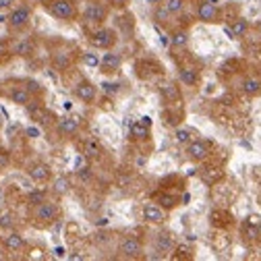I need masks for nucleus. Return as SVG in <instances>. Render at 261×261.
I'll list each match as a JSON object with an SVG mask.
<instances>
[{
    "label": "nucleus",
    "mask_w": 261,
    "mask_h": 261,
    "mask_svg": "<svg viewBox=\"0 0 261 261\" xmlns=\"http://www.w3.org/2000/svg\"><path fill=\"white\" fill-rule=\"evenodd\" d=\"M58 214H60L58 205L54 201L46 199L44 203H40V205L34 207V214H31V216H34V220H36L38 226H50L52 222H56Z\"/></svg>",
    "instance_id": "1"
},
{
    "label": "nucleus",
    "mask_w": 261,
    "mask_h": 261,
    "mask_svg": "<svg viewBox=\"0 0 261 261\" xmlns=\"http://www.w3.org/2000/svg\"><path fill=\"white\" fill-rule=\"evenodd\" d=\"M46 7H48V13L58 21H73L77 17V9L71 0H50Z\"/></svg>",
    "instance_id": "2"
},
{
    "label": "nucleus",
    "mask_w": 261,
    "mask_h": 261,
    "mask_svg": "<svg viewBox=\"0 0 261 261\" xmlns=\"http://www.w3.org/2000/svg\"><path fill=\"white\" fill-rule=\"evenodd\" d=\"M89 44L95 48V50H110L114 44H116V31L110 29V27H100L95 29L91 38H89Z\"/></svg>",
    "instance_id": "3"
},
{
    "label": "nucleus",
    "mask_w": 261,
    "mask_h": 261,
    "mask_svg": "<svg viewBox=\"0 0 261 261\" xmlns=\"http://www.w3.org/2000/svg\"><path fill=\"white\" fill-rule=\"evenodd\" d=\"M118 253L124 259H139L143 255V245H141V241L137 237H130L128 234V237H124L118 243Z\"/></svg>",
    "instance_id": "4"
},
{
    "label": "nucleus",
    "mask_w": 261,
    "mask_h": 261,
    "mask_svg": "<svg viewBox=\"0 0 261 261\" xmlns=\"http://www.w3.org/2000/svg\"><path fill=\"white\" fill-rule=\"evenodd\" d=\"M185 153H187V158L191 162H203V160L210 158L212 145L207 141H203V139H193L191 143H187V151Z\"/></svg>",
    "instance_id": "5"
},
{
    "label": "nucleus",
    "mask_w": 261,
    "mask_h": 261,
    "mask_svg": "<svg viewBox=\"0 0 261 261\" xmlns=\"http://www.w3.org/2000/svg\"><path fill=\"white\" fill-rule=\"evenodd\" d=\"M29 21H31V9L25 7V5H21L17 9H11L7 23H9L11 29H23V27L29 25Z\"/></svg>",
    "instance_id": "6"
},
{
    "label": "nucleus",
    "mask_w": 261,
    "mask_h": 261,
    "mask_svg": "<svg viewBox=\"0 0 261 261\" xmlns=\"http://www.w3.org/2000/svg\"><path fill=\"white\" fill-rule=\"evenodd\" d=\"M108 17V9L100 3H91L85 7V13H83V19L87 23H93V25H102Z\"/></svg>",
    "instance_id": "7"
},
{
    "label": "nucleus",
    "mask_w": 261,
    "mask_h": 261,
    "mask_svg": "<svg viewBox=\"0 0 261 261\" xmlns=\"http://www.w3.org/2000/svg\"><path fill=\"white\" fill-rule=\"evenodd\" d=\"M197 19L201 23H218L220 21V9L212 3V0H203L197 7Z\"/></svg>",
    "instance_id": "8"
},
{
    "label": "nucleus",
    "mask_w": 261,
    "mask_h": 261,
    "mask_svg": "<svg viewBox=\"0 0 261 261\" xmlns=\"http://www.w3.org/2000/svg\"><path fill=\"white\" fill-rule=\"evenodd\" d=\"M143 220L149 224H162L166 220V210L160 203H145L143 205Z\"/></svg>",
    "instance_id": "9"
},
{
    "label": "nucleus",
    "mask_w": 261,
    "mask_h": 261,
    "mask_svg": "<svg viewBox=\"0 0 261 261\" xmlns=\"http://www.w3.org/2000/svg\"><path fill=\"white\" fill-rule=\"evenodd\" d=\"M56 128H58V133L62 137H75L79 133V128H81V122L77 118H73V116H64V118L58 120Z\"/></svg>",
    "instance_id": "10"
},
{
    "label": "nucleus",
    "mask_w": 261,
    "mask_h": 261,
    "mask_svg": "<svg viewBox=\"0 0 261 261\" xmlns=\"http://www.w3.org/2000/svg\"><path fill=\"white\" fill-rule=\"evenodd\" d=\"M29 178L36 180V182H48L52 178V168L48 164H44V162H36V164L29 166Z\"/></svg>",
    "instance_id": "11"
},
{
    "label": "nucleus",
    "mask_w": 261,
    "mask_h": 261,
    "mask_svg": "<svg viewBox=\"0 0 261 261\" xmlns=\"http://www.w3.org/2000/svg\"><path fill=\"white\" fill-rule=\"evenodd\" d=\"M95 93H97V87L91 81H79L75 85V95L79 97L81 102H85V104H91L95 100Z\"/></svg>",
    "instance_id": "12"
},
{
    "label": "nucleus",
    "mask_w": 261,
    "mask_h": 261,
    "mask_svg": "<svg viewBox=\"0 0 261 261\" xmlns=\"http://www.w3.org/2000/svg\"><path fill=\"white\" fill-rule=\"evenodd\" d=\"M120 64H122L120 54H116V52L108 50V52L102 56V64H100V69H102L104 73H114V71H118V69H120Z\"/></svg>",
    "instance_id": "13"
},
{
    "label": "nucleus",
    "mask_w": 261,
    "mask_h": 261,
    "mask_svg": "<svg viewBox=\"0 0 261 261\" xmlns=\"http://www.w3.org/2000/svg\"><path fill=\"white\" fill-rule=\"evenodd\" d=\"M3 247L7 249V251H11V253H17V251H21V249H25V239L19 234V232H7L5 237H3Z\"/></svg>",
    "instance_id": "14"
},
{
    "label": "nucleus",
    "mask_w": 261,
    "mask_h": 261,
    "mask_svg": "<svg viewBox=\"0 0 261 261\" xmlns=\"http://www.w3.org/2000/svg\"><path fill=\"white\" fill-rule=\"evenodd\" d=\"M27 114H29V118L34 120V122H38V124H44V122H48V112H46V108L40 104V102H34L31 100L27 106Z\"/></svg>",
    "instance_id": "15"
},
{
    "label": "nucleus",
    "mask_w": 261,
    "mask_h": 261,
    "mask_svg": "<svg viewBox=\"0 0 261 261\" xmlns=\"http://www.w3.org/2000/svg\"><path fill=\"white\" fill-rule=\"evenodd\" d=\"M149 126H151L149 122H145L143 118H139L137 122H133V124H130V137H133V139H137V141L149 139V135H151V128H149Z\"/></svg>",
    "instance_id": "16"
},
{
    "label": "nucleus",
    "mask_w": 261,
    "mask_h": 261,
    "mask_svg": "<svg viewBox=\"0 0 261 261\" xmlns=\"http://www.w3.org/2000/svg\"><path fill=\"white\" fill-rule=\"evenodd\" d=\"M9 100L13 102V104H17V106H27L29 102H31V91L27 89V87H13L11 91H9Z\"/></svg>",
    "instance_id": "17"
},
{
    "label": "nucleus",
    "mask_w": 261,
    "mask_h": 261,
    "mask_svg": "<svg viewBox=\"0 0 261 261\" xmlns=\"http://www.w3.org/2000/svg\"><path fill=\"white\" fill-rule=\"evenodd\" d=\"M34 50H36V44H34V40H31V38H21L11 48V52L15 56H31V54H34Z\"/></svg>",
    "instance_id": "18"
},
{
    "label": "nucleus",
    "mask_w": 261,
    "mask_h": 261,
    "mask_svg": "<svg viewBox=\"0 0 261 261\" xmlns=\"http://www.w3.org/2000/svg\"><path fill=\"white\" fill-rule=\"evenodd\" d=\"M241 87H243V91H245L249 97H255V95L261 93V77H257V75H249V77L243 79Z\"/></svg>",
    "instance_id": "19"
},
{
    "label": "nucleus",
    "mask_w": 261,
    "mask_h": 261,
    "mask_svg": "<svg viewBox=\"0 0 261 261\" xmlns=\"http://www.w3.org/2000/svg\"><path fill=\"white\" fill-rule=\"evenodd\" d=\"M153 245H155V249L160 253H170L174 249V239H172L170 232H160V234H155Z\"/></svg>",
    "instance_id": "20"
},
{
    "label": "nucleus",
    "mask_w": 261,
    "mask_h": 261,
    "mask_svg": "<svg viewBox=\"0 0 261 261\" xmlns=\"http://www.w3.org/2000/svg\"><path fill=\"white\" fill-rule=\"evenodd\" d=\"M52 64H54V69H56V71H67L71 64H73V58H71L69 52L58 50V52L52 54Z\"/></svg>",
    "instance_id": "21"
},
{
    "label": "nucleus",
    "mask_w": 261,
    "mask_h": 261,
    "mask_svg": "<svg viewBox=\"0 0 261 261\" xmlns=\"http://www.w3.org/2000/svg\"><path fill=\"white\" fill-rule=\"evenodd\" d=\"M83 155H85L87 160L100 158V155H102V145H100V141L93 139V137L85 139V143H83Z\"/></svg>",
    "instance_id": "22"
},
{
    "label": "nucleus",
    "mask_w": 261,
    "mask_h": 261,
    "mask_svg": "<svg viewBox=\"0 0 261 261\" xmlns=\"http://www.w3.org/2000/svg\"><path fill=\"white\" fill-rule=\"evenodd\" d=\"M178 79H180V83L187 85V87H195V85L199 83V75H197V71H195V69H189V67H185V69L178 71Z\"/></svg>",
    "instance_id": "23"
},
{
    "label": "nucleus",
    "mask_w": 261,
    "mask_h": 261,
    "mask_svg": "<svg viewBox=\"0 0 261 261\" xmlns=\"http://www.w3.org/2000/svg\"><path fill=\"white\" fill-rule=\"evenodd\" d=\"M155 203H160L164 210H174L178 205V197H176V195H172V193H158Z\"/></svg>",
    "instance_id": "24"
},
{
    "label": "nucleus",
    "mask_w": 261,
    "mask_h": 261,
    "mask_svg": "<svg viewBox=\"0 0 261 261\" xmlns=\"http://www.w3.org/2000/svg\"><path fill=\"white\" fill-rule=\"evenodd\" d=\"M46 199H48V195H46L44 189H36V191H29V193H27V203H29L31 207L44 203Z\"/></svg>",
    "instance_id": "25"
},
{
    "label": "nucleus",
    "mask_w": 261,
    "mask_h": 261,
    "mask_svg": "<svg viewBox=\"0 0 261 261\" xmlns=\"http://www.w3.org/2000/svg\"><path fill=\"white\" fill-rule=\"evenodd\" d=\"M52 191H54L56 195H67V193L71 191V180H69L67 176H58V178H54V182H52Z\"/></svg>",
    "instance_id": "26"
},
{
    "label": "nucleus",
    "mask_w": 261,
    "mask_h": 261,
    "mask_svg": "<svg viewBox=\"0 0 261 261\" xmlns=\"http://www.w3.org/2000/svg\"><path fill=\"white\" fill-rule=\"evenodd\" d=\"M170 44H172L174 48H185V46L189 44V31H185V29H176L174 34L170 36Z\"/></svg>",
    "instance_id": "27"
},
{
    "label": "nucleus",
    "mask_w": 261,
    "mask_h": 261,
    "mask_svg": "<svg viewBox=\"0 0 261 261\" xmlns=\"http://www.w3.org/2000/svg\"><path fill=\"white\" fill-rule=\"evenodd\" d=\"M243 237H245L247 241H257V239L261 237V226L251 224V222L247 220V224L243 226Z\"/></svg>",
    "instance_id": "28"
},
{
    "label": "nucleus",
    "mask_w": 261,
    "mask_h": 261,
    "mask_svg": "<svg viewBox=\"0 0 261 261\" xmlns=\"http://www.w3.org/2000/svg\"><path fill=\"white\" fill-rule=\"evenodd\" d=\"M222 176H224V172H222L220 168H207V170L201 172V178H203V182H207V185H216L218 180H222Z\"/></svg>",
    "instance_id": "29"
},
{
    "label": "nucleus",
    "mask_w": 261,
    "mask_h": 261,
    "mask_svg": "<svg viewBox=\"0 0 261 261\" xmlns=\"http://www.w3.org/2000/svg\"><path fill=\"white\" fill-rule=\"evenodd\" d=\"M185 9V0H164V11L168 15H180Z\"/></svg>",
    "instance_id": "30"
},
{
    "label": "nucleus",
    "mask_w": 261,
    "mask_h": 261,
    "mask_svg": "<svg viewBox=\"0 0 261 261\" xmlns=\"http://www.w3.org/2000/svg\"><path fill=\"white\" fill-rule=\"evenodd\" d=\"M230 29H232V34H234L237 38H245V36L249 34V21H245V19H237V21L230 25Z\"/></svg>",
    "instance_id": "31"
},
{
    "label": "nucleus",
    "mask_w": 261,
    "mask_h": 261,
    "mask_svg": "<svg viewBox=\"0 0 261 261\" xmlns=\"http://www.w3.org/2000/svg\"><path fill=\"white\" fill-rule=\"evenodd\" d=\"M195 137H193V130L191 128H176V133H174V141L180 143V145H187L191 143Z\"/></svg>",
    "instance_id": "32"
},
{
    "label": "nucleus",
    "mask_w": 261,
    "mask_h": 261,
    "mask_svg": "<svg viewBox=\"0 0 261 261\" xmlns=\"http://www.w3.org/2000/svg\"><path fill=\"white\" fill-rule=\"evenodd\" d=\"M15 226V216L11 212H0V228H5V230H11Z\"/></svg>",
    "instance_id": "33"
},
{
    "label": "nucleus",
    "mask_w": 261,
    "mask_h": 261,
    "mask_svg": "<svg viewBox=\"0 0 261 261\" xmlns=\"http://www.w3.org/2000/svg\"><path fill=\"white\" fill-rule=\"evenodd\" d=\"M83 62L87 64V67H91V69H97V67L102 64V58L97 56L95 52H85V54H83Z\"/></svg>",
    "instance_id": "34"
},
{
    "label": "nucleus",
    "mask_w": 261,
    "mask_h": 261,
    "mask_svg": "<svg viewBox=\"0 0 261 261\" xmlns=\"http://www.w3.org/2000/svg\"><path fill=\"white\" fill-rule=\"evenodd\" d=\"M162 93H164L166 97H170V100H178V97H180V93H178V89H176V85H174V83H166V85H162Z\"/></svg>",
    "instance_id": "35"
},
{
    "label": "nucleus",
    "mask_w": 261,
    "mask_h": 261,
    "mask_svg": "<svg viewBox=\"0 0 261 261\" xmlns=\"http://www.w3.org/2000/svg\"><path fill=\"white\" fill-rule=\"evenodd\" d=\"M102 89H104L106 93H112V95H114V93L120 91V85H118V83H102Z\"/></svg>",
    "instance_id": "36"
},
{
    "label": "nucleus",
    "mask_w": 261,
    "mask_h": 261,
    "mask_svg": "<svg viewBox=\"0 0 261 261\" xmlns=\"http://www.w3.org/2000/svg\"><path fill=\"white\" fill-rule=\"evenodd\" d=\"M15 5V0H0V13H5V11H11Z\"/></svg>",
    "instance_id": "37"
},
{
    "label": "nucleus",
    "mask_w": 261,
    "mask_h": 261,
    "mask_svg": "<svg viewBox=\"0 0 261 261\" xmlns=\"http://www.w3.org/2000/svg\"><path fill=\"white\" fill-rule=\"evenodd\" d=\"M128 3H130V0H110V5H112L114 9H124Z\"/></svg>",
    "instance_id": "38"
},
{
    "label": "nucleus",
    "mask_w": 261,
    "mask_h": 261,
    "mask_svg": "<svg viewBox=\"0 0 261 261\" xmlns=\"http://www.w3.org/2000/svg\"><path fill=\"white\" fill-rule=\"evenodd\" d=\"M27 135H29V137H34V139H36V137L40 135V130H38L36 126H31V128H27Z\"/></svg>",
    "instance_id": "39"
},
{
    "label": "nucleus",
    "mask_w": 261,
    "mask_h": 261,
    "mask_svg": "<svg viewBox=\"0 0 261 261\" xmlns=\"http://www.w3.org/2000/svg\"><path fill=\"white\" fill-rule=\"evenodd\" d=\"M7 52H9V50H7V46H5L3 42H0V58H3V56H5Z\"/></svg>",
    "instance_id": "40"
},
{
    "label": "nucleus",
    "mask_w": 261,
    "mask_h": 261,
    "mask_svg": "<svg viewBox=\"0 0 261 261\" xmlns=\"http://www.w3.org/2000/svg\"><path fill=\"white\" fill-rule=\"evenodd\" d=\"M54 253H56V257H64V249H60V247L54 249Z\"/></svg>",
    "instance_id": "41"
},
{
    "label": "nucleus",
    "mask_w": 261,
    "mask_h": 261,
    "mask_svg": "<svg viewBox=\"0 0 261 261\" xmlns=\"http://www.w3.org/2000/svg\"><path fill=\"white\" fill-rule=\"evenodd\" d=\"M149 5H160V3H164V0H147Z\"/></svg>",
    "instance_id": "42"
},
{
    "label": "nucleus",
    "mask_w": 261,
    "mask_h": 261,
    "mask_svg": "<svg viewBox=\"0 0 261 261\" xmlns=\"http://www.w3.org/2000/svg\"><path fill=\"white\" fill-rule=\"evenodd\" d=\"M9 21V17H5V15H0V23H7Z\"/></svg>",
    "instance_id": "43"
},
{
    "label": "nucleus",
    "mask_w": 261,
    "mask_h": 261,
    "mask_svg": "<svg viewBox=\"0 0 261 261\" xmlns=\"http://www.w3.org/2000/svg\"><path fill=\"white\" fill-rule=\"evenodd\" d=\"M257 31H259V36H261V21H259V25H257Z\"/></svg>",
    "instance_id": "44"
},
{
    "label": "nucleus",
    "mask_w": 261,
    "mask_h": 261,
    "mask_svg": "<svg viewBox=\"0 0 261 261\" xmlns=\"http://www.w3.org/2000/svg\"><path fill=\"white\" fill-rule=\"evenodd\" d=\"M40 3H44V5H48V3H50V0H40Z\"/></svg>",
    "instance_id": "45"
},
{
    "label": "nucleus",
    "mask_w": 261,
    "mask_h": 261,
    "mask_svg": "<svg viewBox=\"0 0 261 261\" xmlns=\"http://www.w3.org/2000/svg\"><path fill=\"white\" fill-rule=\"evenodd\" d=\"M0 126H3V116H0Z\"/></svg>",
    "instance_id": "46"
}]
</instances>
